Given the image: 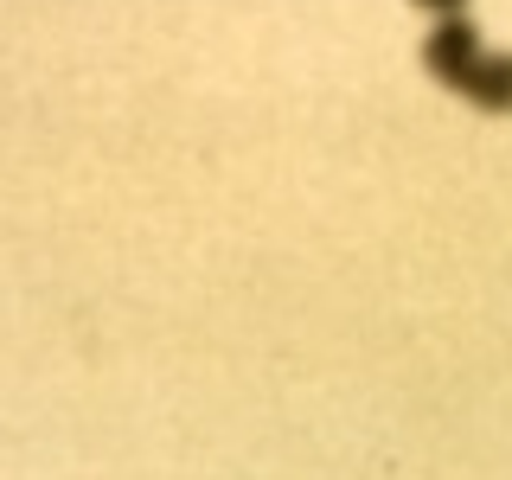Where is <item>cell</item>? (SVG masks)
I'll list each match as a JSON object with an SVG mask.
<instances>
[{
	"mask_svg": "<svg viewBox=\"0 0 512 480\" xmlns=\"http://www.w3.org/2000/svg\"><path fill=\"white\" fill-rule=\"evenodd\" d=\"M416 7H436V13H461L468 0H416Z\"/></svg>",
	"mask_w": 512,
	"mask_h": 480,
	"instance_id": "2",
	"label": "cell"
},
{
	"mask_svg": "<svg viewBox=\"0 0 512 480\" xmlns=\"http://www.w3.org/2000/svg\"><path fill=\"white\" fill-rule=\"evenodd\" d=\"M423 64L436 71V84L461 90L474 109H487V116H512V58L480 52L474 20L448 13V20L423 39Z\"/></svg>",
	"mask_w": 512,
	"mask_h": 480,
	"instance_id": "1",
	"label": "cell"
}]
</instances>
